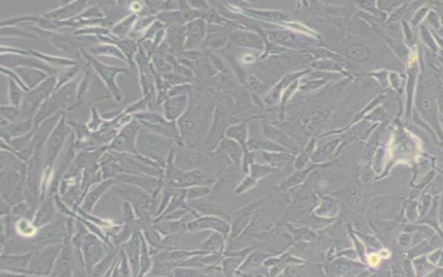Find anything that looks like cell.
<instances>
[{
  "mask_svg": "<svg viewBox=\"0 0 443 277\" xmlns=\"http://www.w3.org/2000/svg\"><path fill=\"white\" fill-rule=\"evenodd\" d=\"M171 145V142L169 139L142 133L138 138L137 146L143 154L159 162H163L164 157L170 150Z\"/></svg>",
  "mask_w": 443,
  "mask_h": 277,
  "instance_id": "obj_1",
  "label": "cell"
},
{
  "mask_svg": "<svg viewBox=\"0 0 443 277\" xmlns=\"http://www.w3.org/2000/svg\"><path fill=\"white\" fill-rule=\"evenodd\" d=\"M175 165L184 171H189L204 166L209 162L206 155L194 151L178 152L175 157Z\"/></svg>",
  "mask_w": 443,
  "mask_h": 277,
  "instance_id": "obj_2",
  "label": "cell"
},
{
  "mask_svg": "<svg viewBox=\"0 0 443 277\" xmlns=\"http://www.w3.org/2000/svg\"><path fill=\"white\" fill-rule=\"evenodd\" d=\"M229 225L223 220L214 216H205L196 221L187 223V230L189 232H197L205 229L216 230L223 234H228L230 231Z\"/></svg>",
  "mask_w": 443,
  "mask_h": 277,
  "instance_id": "obj_3",
  "label": "cell"
},
{
  "mask_svg": "<svg viewBox=\"0 0 443 277\" xmlns=\"http://www.w3.org/2000/svg\"><path fill=\"white\" fill-rule=\"evenodd\" d=\"M118 192L122 194L124 197L131 200L135 206H137V210L142 213L147 212V208L149 207V198L147 195L144 194L142 191L131 187H122L117 188Z\"/></svg>",
  "mask_w": 443,
  "mask_h": 277,
  "instance_id": "obj_4",
  "label": "cell"
},
{
  "mask_svg": "<svg viewBox=\"0 0 443 277\" xmlns=\"http://www.w3.org/2000/svg\"><path fill=\"white\" fill-rule=\"evenodd\" d=\"M232 39L236 44L248 47L262 49L263 47V41L259 35L255 33L245 31L236 32L233 33Z\"/></svg>",
  "mask_w": 443,
  "mask_h": 277,
  "instance_id": "obj_5",
  "label": "cell"
},
{
  "mask_svg": "<svg viewBox=\"0 0 443 277\" xmlns=\"http://www.w3.org/2000/svg\"><path fill=\"white\" fill-rule=\"evenodd\" d=\"M189 206L198 210L197 212L204 213V214H217L219 216H226V213L221 207L218 206L215 204L210 203L200 199L189 200Z\"/></svg>",
  "mask_w": 443,
  "mask_h": 277,
  "instance_id": "obj_6",
  "label": "cell"
},
{
  "mask_svg": "<svg viewBox=\"0 0 443 277\" xmlns=\"http://www.w3.org/2000/svg\"><path fill=\"white\" fill-rule=\"evenodd\" d=\"M189 44L197 43L201 40L205 33V24L203 21L197 20L190 23L187 27Z\"/></svg>",
  "mask_w": 443,
  "mask_h": 277,
  "instance_id": "obj_7",
  "label": "cell"
},
{
  "mask_svg": "<svg viewBox=\"0 0 443 277\" xmlns=\"http://www.w3.org/2000/svg\"><path fill=\"white\" fill-rule=\"evenodd\" d=\"M166 116L169 119L178 117L185 108V99L183 97L172 99L165 106Z\"/></svg>",
  "mask_w": 443,
  "mask_h": 277,
  "instance_id": "obj_8",
  "label": "cell"
},
{
  "mask_svg": "<svg viewBox=\"0 0 443 277\" xmlns=\"http://www.w3.org/2000/svg\"><path fill=\"white\" fill-rule=\"evenodd\" d=\"M270 40L284 45H294L298 43V38L294 34L287 31H273L269 33Z\"/></svg>",
  "mask_w": 443,
  "mask_h": 277,
  "instance_id": "obj_9",
  "label": "cell"
},
{
  "mask_svg": "<svg viewBox=\"0 0 443 277\" xmlns=\"http://www.w3.org/2000/svg\"><path fill=\"white\" fill-rule=\"evenodd\" d=\"M346 55L350 59L355 60H364L369 58L370 51L366 46L360 44H354L348 46Z\"/></svg>",
  "mask_w": 443,
  "mask_h": 277,
  "instance_id": "obj_10",
  "label": "cell"
},
{
  "mask_svg": "<svg viewBox=\"0 0 443 277\" xmlns=\"http://www.w3.org/2000/svg\"><path fill=\"white\" fill-rule=\"evenodd\" d=\"M223 239L219 234L214 233L211 235L208 240L201 244L200 248L204 251H219L222 249Z\"/></svg>",
  "mask_w": 443,
  "mask_h": 277,
  "instance_id": "obj_11",
  "label": "cell"
},
{
  "mask_svg": "<svg viewBox=\"0 0 443 277\" xmlns=\"http://www.w3.org/2000/svg\"><path fill=\"white\" fill-rule=\"evenodd\" d=\"M187 223L186 220L183 219L180 221H172L162 225L160 231L165 234H174L181 233V232L187 230Z\"/></svg>",
  "mask_w": 443,
  "mask_h": 277,
  "instance_id": "obj_12",
  "label": "cell"
},
{
  "mask_svg": "<svg viewBox=\"0 0 443 277\" xmlns=\"http://www.w3.org/2000/svg\"><path fill=\"white\" fill-rule=\"evenodd\" d=\"M226 135L236 139L242 144H244L246 139V124L245 123L230 127L227 130Z\"/></svg>",
  "mask_w": 443,
  "mask_h": 277,
  "instance_id": "obj_13",
  "label": "cell"
},
{
  "mask_svg": "<svg viewBox=\"0 0 443 277\" xmlns=\"http://www.w3.org/2000/svg\"><path fill=\"white\" fill-rule=\"evenodd\" d=\"M223 148L234 162H235L236 164H239L240 162L242 154H241V149L238 144H236L233 141L226 140L223 142Z\"/></svg>",
  "mask_w": 443,
  "mask_h": 277,
  "instance_id": "obj_14",
  "label": "cell"
},
{
  "mask_svg": "<svg viewBox=\"0 0 443 277\" xmlns=\"http://www.w3.org/2000/svg\"><path fill=\"white\" fill-rule=\"evenodd\" d=\"M210 190L206 187H192L186 189V198L189 200L199 199L210 194Z\"/></svg>",
  "mask_w": 443,
  "mask_h": 277,
  "instance_id": "obj_15",
  "label": "cell"
},
{
  "mask_svg": "<svg viewBox=\"0 0 443 277\" xmlns=\"http://www.w3.org/2000/svg\"><path fill=\"white\" fill-rule=\"evenodd\" d=\"M251 177L255 180L262 178L263 177L267 176L270 172L272 171V169L267 166L260 165H253L251 167Z\"/></svg>",
  "mask_w": 443,
  "mask_h": 277,
  "instance_id": "obj_16",
  "label": "cell"
},
{
  "mask_svg": "<svg viewBox=\"0 0 443 277\" xmlns=\"http://www.w3.org/2000/svg\"><path fill=\"white\" fill-rule=\"evenodd\" d=\"M254 12L256 13L257 17H263L264 19H270V20H281L286 17L285 15L278 12L257 11Z\"/></svg>",
  "mask_w": 443,
  "mask_h": 277,
  "instance_id": "obj_17",
  "label": "cell"
},
{
  "mask_svg": "<svg viewBox=\"0 0 443 277\" xmlns=\"http://www.w3.org/2000/svg\"><path fill=\"white\" fill-rule=\"evenodd\" d=\"M255 179H253L252 177H248V178L244 179V181H243L242 184L239 186L238 188L236 189V194H242V193L244 192V191L248 190L250 188H252V187L255 185Z\"/></svg>",
  "mask_w": 443,
  "mask_h": 277,
  "instance_id": "obj_18",
  "label": "cell"
},
{
  "mask_svg": "<svg viewBox=\"0 0 443 277\" xmlns=\"http://www.w3.org/2000/svg\"><path fill=\"white\" fill-rule=\"evenodd\" d=\"M251 83H256V80H255V82L252 81ZM257 90H260L261 88H262V85H261L260 83H258V82H257ZM256 86H257V84H255V87H253V88H254L255 90V89H256V90H257Z\"/></svg>",
  "mask_w": 443,
  "mask_h": 277,
  "instance_id": "obj_19",
  "label": "cell"
}]
</instances>
